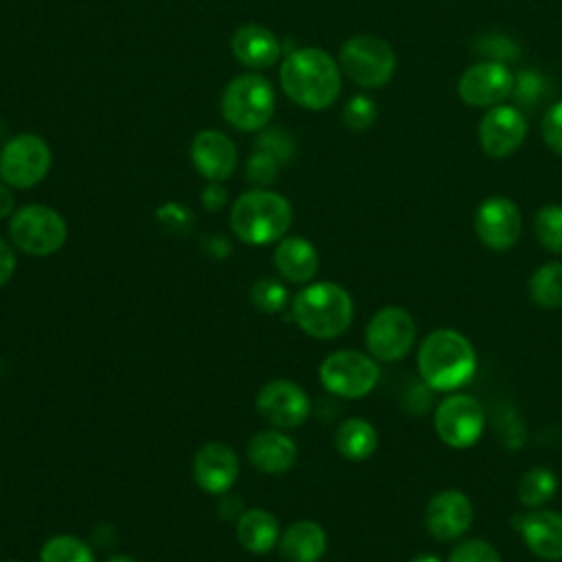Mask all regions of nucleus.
I'll list each match as a JSON object with an SVG mask.
<instances>
[{
    "label": "nucleus",
    "mask_w": 562,
    "mask_h": 562,
    "mask_svg": "<svg viewBox=\"0 0 562 562\" xmlns=\"http://www.w3.org/2000/svg\"><path fill=\"white\" fill-rule=\"evenodd\" d=\"M283 92L301 108L325 110L340 94L338 64L321 48L292 50L279 70Z\"/></svg>",
    "instance_id": "obj_1"
},
{
    "label": "nucleus",
    "mask_w": 562,
    "mask_h": 562,
    "mask_svg": "<svg viewBox=\"0 0 562 562\" xmlns=\"http://www.w3.org/2000/svg\"><path fill=\"white\" fill-rule=\"evenodd\" d=\"M419 378L435 391H454L468 384L476 371V351L457 329L430 331L417 351Z\"/></svg>",
    "instance_id": "obj_2"
},
{
    "label": "nucleus",
    "mask_w": 562,
    "mask_h": 562,
    "mask_svg": "<svg viewBox=\"0 0 562 562\" xmlns=\"http://www.w3.org/2000/svg\"><path fill=\"white\" fill-rule=\"evenodd\" d=\"M292 318L312 338H336L351 325L353 301L334 281H316L299 290L292 299Z\"/></svg>",
    "instance_id": "obj_3"
},
{
    "label": "nucleus",
    "mask_w": 562,
    "mask_h": 562,
    "mask_svg": "<svg viewBox=\"0 0 562 562\" xmlns=\"http://www.w3.org/2000/svg\"><path fill=\"white\" fill-rule=\"evenodd\" d=\"M228 222L239 241L266 246L285 237L292 224V206L281 193L252 189L233 202Z\"/></svg>",
    "instance_id": "obj_4"
},
{
    "label": "nucleus",
    "mask_w": 562,
    "mask_h": 562,
    "mask_svg": "<svg viewBox=\"0 0 562 562\" xmlns=\"http://www.w3.org/2000/svg\"><path fill=\"white\" fill-rule=\"evenodd\" d=\"M222 114L241 132H257L266 127L274 114L272 83L257 72L237 75L224 88Z\"/></svg>",
    "instance_id": "obj_5"
},
{
    "label": "nucleus",
    "mask_w": 562,
    "mask_h": 562,
    "mask_svg": "<svg viewBox=\"0 0 562 562\" xmlns=\"http://www.w3.org/2000/svg\"><path fill=\"white\" fill-rule=\"evenodd\" d=\"M9 237L26 255L48 257L66 244L68 226L55 209L44 204H26L11 215Z\"/></svg>",
    "instance_id": "obj_6"
},
{
    "label": "nucleus",
    "mask_w": 562,
    "mask_h": 562,
    "mask_svg": "<svg viewBox=\"0 0 562 562\" xmlns=\"http://www.w3.org/2000/svg\"><path fill=\"white\" fill-rule=\"evenodd\" d=\"M321 384L345 400H358L373 391L380 380V367L373 356L356 349L329 353L318 367Z\"/></svg>",
    "instance_id": "obj_7"
},
{
    "label": "nucleus",
    "mask_w": 562,
    "mask_h": 562,
    "mask_svg": "<svg viewBox=\"0 0 562 562\" xmlns=\"http://www.w3.org/2000/svg\"><path fill=\"white\" fill-rule=\"evenodd\" d=\"M342 72L362 88L384 86L395 70L393 48L375 35L349 37L338 55Z\"/></svg>",
    "instance_id": "obj_8"
},
{
    "label": "nucleus",
    "mask_w": 562,
    "mask_h": 562,
    "mask_svg": "<svg viewBox=\"0 0 562 562\" xmlns=\"http://www.w3.org/2000/svg\"><path fill=\"white\" fill-rule=\"evenodd\" d=\"M53 154L37 134H18L0 149V178L13 189H31L42 182L50 169Z\"/></svg>",
    "instance_id": "obj_9"
},
{
    "label": "nucleus",
    "mask_w": 562,
    "mask_h": 562,
    "mask_svg": "<svg viewBox=\"0 0 562 562\" xmlns=\"http://www.w3.org/2000/svg\"><path fill=\"white\" fill-rule=\"evenodd\" d=\"M435 432L448 448H470L485 430V411L481 402L465 393L446 395L435 408Z\"/></svg>",
    "instance_id": "obj_10"
},
{
    "label": "nucleus",
    "mask_w": 562,
    "mask_h": 562,
    "mask_svg": "<svg viewBox=\"0 0 562 562\" xmlns=\"http://www.w3.org/2000/svg\"><path fill=\"white\" fill-rule=\"evenodd\" d=\"M415 321L413 316L397 305L380 307L367 329H364V345L369 349V356H373L380 362H397L402 360L413 342H415Z\"/></svg>",
    "instance_id": "obj_11"
},
{
    "label": "nucleus",
    "mask_w": 562,
    "mask_h": 562,
    "mask_svg": "<svg viewBox=\"0 0 562 562\" xmlns=\"http://www.w3.org/2000/svg\"><path fill=\"white\" fill-rule=\"evenodd\" d=\"M310 397L292 380H270L257 393L259 415L277 428H296L310 417Z\"/></svg>",
    "instance_id": "obj_12"
},
{
    "label": "nucleus",
    "mask_w": 562,
    "mask_h": 562,
    "mask_svg": "<svg viewBox=\"0 0 562 562\" xmlns=\"http://www.w3.org/2000/svg\"><path fill=\"white\" fill-rule=\"evenodd\" d=\"M476 237L492 250L512 248L522 231V215L509 198H487L474 213Z\"/></svg>",
    "instance_id": "obj_13"
},
{
    "label": "nucleus",
    "mask_w": 562,
    "mask_h": 562,
    "mask_svg": "<svg viewBox=\"0 0 562 562\" xmlns=\"http://www.w3.org/2000/svg\"><path fill=\"white\" fill-rule=\"evenodd\" d=\"M472 520H474L472 501L461 490L437 492L428 501L426 514H424L428 533L441 542H450L468 533V529L472 527Z\"/></svg>",
    "instance_id": "obj_14"
},
{
    "label": "nucleus",
    "mask_w": 562,
    "mask_h": 562,
    "mask_svg": "<svg viewBox=\"0 0 562 562\" xmlns=\"http://www.w3.org/2000/svg\"><path fill=\"white\" fill-rule=\"evenodd\" d=\"M514 75L501 61H481L470 66L459 79V97L474 108L498 105L512 94Z\"/></svg>",
    "instance_id": "obj_15"
},
{
    "label": "nucleus",
    "mask_w": 562,
    "mask_h": 562,
    "mask_svg": "<svg viewBox=\"0 0 562 562\" xmlns=\"http://www.w3.org/2000/svg\"><path fill=\"white\" fill-rule=\"evenodd\" d=\"M527 136V119L514 105H494L485 112L479 125L481 147L492 158L514 154Z\"/></svg>",
    "instance_id": "obj_16"
},
{
    "label": "nucleus",
    "mask_w": 562,
    "mask_h": 562,
    "mask_svg": "<svg viewBox=\"0 0 562 562\" xmlns=\"http://www.w3.org/2000/svg\"><path fill=\"white\" fill-rule=\"evenodd\" d=\"M193 476L204 492L224 494L239 476V459L228 443H204L193 457Z\"/></svg>",
    "instance_id": "obj_17"
},
{
    "label": "nucleus",
    "mask_w": 562,
    "mask_h": 562,
    "mask_svg": "<svg viewBox=\"0 0 562 562\" xmlns=\"http://www.w3.org/2000/svg\"><path fill=\"white\" fill-rule=\"evenodd\" d=\"M191 160L195 171L209 182H222L237 167V147L217 130H202L191 140Z\"/></svg>",
    "instance_id": "obj_18"
},
{
    "label": "nucleus",
    "mask_w": 562,
    "mask_h": 562,
    "mask_svg": "<svg viewBox=\"0 0 562 562\" xmlns=\"http://www.w3.org/2000/svg\"><path fill=\"white\" fill-rule=\"evenodd\" d=\"M516 522L527 549L549 562L562 560V514L551 509H533L527 516H518Z\"/></svg>",
    "instance_id": "obj_19"
},
{
    "label": "nucleus",
    "mask_w": 562,
    "mask_h": 562,
    "mask_svg": "<svg viewBox=\"0 0 562 562\" xmlns=\"http://www.w3.org/2000/svg\"><path fill=\"white\" fill-rule=\"evenodd\" d=\"M233 55L252 70H263L277 64L281 57V42L277 35L261 24H244L233 33Z\"/></svg>",
    "instance_id": "obj_20"
},
{
    "label": "nucleus",
    "mask_w": 562,
    "mask_h": 562,
    "mask_svg": "<svg viewBox=\"0 0 562 562\" xmlns=\"http://www.w3.org/2000/svg\"><path fill=\"white\" fill-rule=\"evenodd\" d=\"M246 454L257 470L266 474H281L294 465L296 443L290 435L281 430H261L255 437H250Z\"/></svg>",
    "instance_id": "obj_21"
},
{
    "label": "nucleus",
    "mask_w": 562,
    "mask_h": 562,
    "mask_svg": "<svg viewBox=\"0 0 562 562\" xmlns=\"http://www.w3.org/2000/svg\"><path fill=\"white\" fill-rule=\"evenodd\" d=\"M277 272L292 283H307L316 277L321 259L314 244L301 235H290L279 239L274 248Z\"/></svg>",
    "instance_id": "obj_22"
},
{
    "label": "nucleus",
    "mask_w": 562,
    "mask_h": 562,
    "mask_svg": "<svg viewBox=\"0 0 562 562\" xmlns=\"http://www.w3.org/2000/svg\"><path fill=\"white\" fill-rule=\"evenodd\" d=\"M277 544L288 562H318L327 551V533L314 520H296L279 536Z\"/></svg>",
    "instance_id": "obj_23"
},
{
    "label": "nucleus",
    "mask_w": 562,
    "mask_h": 562,
    "mask_svg": "<svg viewBox=\"0 0 562 562\" xmlns=\"http://www.w3.org/2000/svg\"><path fill=\"white\" fill-rule=\"evenodd\" d=\"M279 522L268 509L255 507L237 518V540L246 551L255 555L272 551V547L279 542Z\"/></svg>",
    "instance_id": "obj_24"
},
{
    "label": "nucleus",
    "mask_w": 562,
    "mask_h": 562,
    "mask_svg": "<svg viewBox=\"0 0 562 562\" xmlns=\"http://www.w3.org/2000/svg\"><path fill=\"white\" fill-rule=\"evenodd\" d=\"M336 450L349 461H364L378 448V432L371 422L362 417L345 419L334 435Z\"/></svg>",
    "instance_id": "obj_25"
},
{
    "label": "nucleus",
    "mask_w": 562,
    "mask_h": 562,
    "mask_svg": "<svg viewBox=\"0 0 562 562\" xmlns=\"http://www.w3.org/2000/svg\"><path fill=\"white\" fill-rule=\"evenodd\" d=\"M529 296L542 310L562 307V261H549L531 274Z\"/></svg>",
    "instance_id": "obj_26"
},
{
    "label": "nucleus",
    "mask_w": 562,
    "mask_h": 562,
    "mask_svg": "<svg viewBox=\"0 0 562 562\" xmlns=\"http://www.w3.org/2000/svg\"><path fill=\"white\" fill-rule=\"evenodd\" d=\"M555 490H558V479L544 465L529 468L518 481V498L525 507H531V509H540L544 503H549L555 496Z\"/></svg>",
    "instance_id": "obj_27"
},
{
    "label": "nucleus",
    "mask_w": 562,
    "mask_h": 562,
    "mask_svg": "<svg viewBox=\"0 0 562 562\" xmlns=\"http://www.w3.org/2000/svg\"><path fill=\"white\" fill-rule=\"evenodd\" d=\"M40 562H94V553L81 538L57 533L42 544Z\"/></svg>",
    "instance_id": "obj_28"
},
{
    "label": "nucleus",
    "mask_w": 562,
    "mask_h": 562,
    "mask_svg": "<svg viewBox=\"0 0 562 562\" xmlns=\"http://www.w3.org/2000/svg\"><path fill=\"white\" fill-rule=\"evenodd\" d=\"M533 231L538 241L551 250L562 255V204H547L536 213Z\"/></svg>",
    "instance_id": "obj_29"
},
{
    "label": "nucleus",
    "mask_w": 562,
    "mask_h": 562,
    "mask_svg": "<svg viewBox=\"0 0 562 562\" xmlns=\"http://www.w3.org/2000/svg\"><path fill=\"white\" fill-rule=\"evenodd\" d=\"M549 94V81L536 70H520L514 77L512 97L525 110H533Z\"/></svg>",
    "instance_id": "obj_30"
},
{
    "label": "nucleus",
    "mask_w": 562,
    "mask_h": 562,
    "mask_svg": "<svg viewBox=\"0 0 562 562\" xmlns=\"http://www.w3.org/2000/svg\"><path fill=\"white\" fill-rule=\"evenodd\" d=\"M250 303L263 314H279L288 305V290L274 279H259L250 288Z\"/></svg>",
    "instance_id": "obj_31"
},
{
    "label": "nucleus",
    "mask_w": 562,
    "mask_h": 562,
    "mask_svg": "<svg viewBox=\"0 0 562 562\" xmlns=\"http://www.w3.org/2000/svg\"><path fill=\"white\" fill-rule=\"evenodd\" d=\"M279 167H281V160L277 156H272L270 151H263V149H255L246 162V178L252 184L266 187L277 180Z\"/></svg>",
    "instance_id": "obj_32"
},
{
    "label": "nucleus",
    "mask_w": 562,
    "mask_h": 562,
    "mask_svg": "<svg viewBox=\"0 0 562 562\" xmlns=\"http://www.w3.org/2000/svg\"><path fill=\"white\" fill-rule=\"evenodd\" d=\"M448 562H503V560L496 547H492L487 540L468 538L452 549Z\"/></svg>",
    "instance_id": "obj_33"
},
{
    "label": "nucleus",
    "mask_w": 562,
    "mask_h": 562,
    "mask_svg": "<svg viewBox=\"0 0 562 562\" xmlns=\"http://www.w3.org/2000/svg\"><path fill=\"white\" fill-rule=\"evenodd\" d=\"M342 121L353 132L369 130L375 121V103L364 94L351 97L342 110Z\"/></svg>",
    "instance_id": "obj_34"
},
{
    "label": "nucleus",
    "mask_w": 562,
    "mask_h": 562,
    "mask_svg": "<svg viewBox=\"0 0 562 562\" xmlns=\"http://www.w3.org/2000/svg\"><path fill=\"white\" fill-rule=\"evenodd\" d=\"M476 50H479V55L487 57V61H501V64L518 59V53H520L518 46L509 37L498 35V33L483 35L476 42Z\"/></svg>",
    "instance_id": "obj_35"
},
{
    "label": "nucleus",
    "mask_w": 562,
    "mask_h": 562,
    "mask_svg": "<svg viewBox=\"0 0 562 562\" xmlns=\"http://www.w3.org/2000/svg\"><path fill=\"white\" fill-rule=\"evenodd\" d=\"M542 138L555 154H562V101L547 110L542 121Z\"/></svg>",
    "instance_id": "obj_36"
},
{
    "label": "nucleus",
    "mask_w": 562,
    "mask_h": 562,
    "mask_svg": "<svg viewBox=\"0 0 562 562\" xmlns=\"http://www.w3.org/2000/svg\"><path fill=\"white\" fill-rule=\"evenodd\" d=\"M257 149L270 151V154L277 156L281 162H285V160L292 158V154H294V149H292V138L285 136L281 130H270V132H266V134L259 138Z\"/></svg>",
    "instance_id": "obj_37"
},
{
    "label": "nucleus",
    "mask_w": 562,
    "mask_h": 562,
    "mask_svg": "<svg viewBox=\"0 0 562 562\" xmlns=\"http://www.w3.org/2000/svg\"><path fill=\"white\" fill-rule=\"evenodd\" d=\"M15 252H13V248L0 237V288L4 285V283H9V279L13 277V272H15Z\"/></svg>",
    "instance_id": "obj_38"
},
{
    "label": "nucleus",
    "mask_w": 562,
    "mask_h": 562,
    "mask_svg": "<svg viewBox=\"0 0 562 562\" xmlns=\"http://www.w3.org/2000/svg\"><path fill=\"white\" fill-rule=\"evenodd\" d=\"M202 204L209 211H220L226 204V189L220 182H211L204 191H202Z\"/></svg>",
    "instance_id": "obj_39"
},
{
    "label": "nucleus",
    "mask_w": 562,
    "mask_h": 562,
    "mask_svg": "<svg viewBox=\"0 0 562 562\" xmlns=\"http://www.w3.org/2000/svg\"><path fill=\"white\" fill-rule=\"evenodd\" d=\"M13 204H15V200H13V193H11L9 184L0 182V220L13 213Z\"/></svg>",
    "instance_id": "obj_40"
},
{
    "label": "nucleus",
    "mask_w": 562,
    "mask_h": 562,
    "mask_svg": "<svg viewBox=\"0 0 562 562\" xmlns=\"http://www.w3.org/2000/svg\"><path fill=\"white\" fill-rule=\"evenodd\" d=\"M411 562H441V560L432 553H417L415 558H411Z\"/></svg>",
    "instance_id": "obj_41"
},
{
    "label": "nucleus",
    "mask_w": 562,
    "mask_h": 562,
    "mask_svg": "<svg viewBox=\"0 0 562 562\" xmlns=\"http://www.w3.org/2000/svg\"><path fill=\"white\" fill-rule=\"evenodd\" d=\"M108 562H138V560L132 555H125V553H116V555H110Z\"/></svg>",
    "instance_id": "obj_42"
},
{
    "label": "nucleus",
    "mask_w": 562,
    "mask_h": 562,
    "mask_svg": "<svg viewBox=\"0 0 562 562\" xmlns=\"http://www.w3.org/2000/svg\"><path fill=\"white\" fill-rule=\"evenodd\" d=\"M7 562H20V560H7Z\"/></svg>",
    "instance_id": "obj_43"
}]
</instances>
